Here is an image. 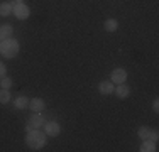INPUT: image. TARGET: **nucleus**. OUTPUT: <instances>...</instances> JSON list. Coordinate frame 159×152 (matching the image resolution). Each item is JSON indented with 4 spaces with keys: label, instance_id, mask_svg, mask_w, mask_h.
<instances>
[{
    "label": "nucleus",
    "instance_id": "nucleus-6",
    "mask_svg": "<svg viewBox=\"0 0 159 152\" xmlns=\"http://www.w3.org/2000/svg\"><path fill=\"white\" fill-rule=\"evenodd\" d=\"M112 83H117V85H120V83H124L127 79V71L122 69V68H117V69L112 71Z\"/></svg>",
    "mask_w": 159,
    "mask_h": 152
},
{
    "label": "nucleus",
    "instance_id": "nucleus-20",
    "mask_svg": "<svg viewBox=\"0 0 159 152\" xmlns=\"http://www.w3.org/2000/svg\"><path fill=\"white\" fill-rule=\"evenodd\" d=\"M22 3H24V0H12V2H10V5L17 7V5H22Z\"/></svg>",
    "mask_w": 159,
    "mask_h": 152
},
{
    "label": "nucleus",
    "instance_id": "nucleus-19",
    "mask_svg": "<svg viewBox=\"0 0 159 152\" xmlns=\"http://www.w3.org/2000/svg\"><path fill=\"white\" fill-rule=\"evenodd\" d=\"M5 74H7V68H5L3 63H0V78H3Z\"/></svg>",
    "mask_w": 159,
    "mask_h": 152
},
{
    "label": "nucleus",
    "instance_id": "nucleus-17",
    "mask_svg": "<svg viewBox=\"0 0 159 152\" xmlns=\"http://www.w3.org/2000/svg\"><path fill=\"white\" fill-rule=\"evenodd\" d=\"M10 86H12V79L7 78V76H3V78H0V88H5L9 90Z\"/></svg>",
    "mask_w": 159,
    "mask_h": 152
},
{
    "label": "nucleus",
    "instance_id": "nucleus-7",
    "mask_svg": "<svg viewBox=\"0 0 159 152\" xmlns=\"http://www.w3.org/2000/svg\"><path fill=\"white\" fill-rule=\"evenodd\" d=\"M44 106H46V103H44L43 98H32V100H29V108L32 110V113H41L44 110Z\"/></svg>",
    "mask_w": 159,
    "mask_h": 152
},
{
    "label": "nucleus",
    "instance_id": "nucleus-8",
    "mask_svg": "<svg viewBox=\"0 0 159 152\" xmlns=\"http://www.w3.org/2000/svg\"><path fill=\"white\" fill-rule=\"evenodd\" d=\"M98 90H100L102 95H112L113 90H115V86H113L112 81H102L100 85H98Z\"/></svg>",
    "mask_w": 159,
    "mask_h": 152
},
{
    "label": "nucleus",
    "instance_id": "nucleus-21",
    "mask_svg": "<svg viewBox=\"0 0 159 152\" xmlns=\"http://www.w3.org/2000/svg\"><path fill=\"white\" fill-rule=\"evenodd\" d=\"M152 110H154V112H159V100L152 101Z\"/></svg>",
    "mask_w": 159,
    "mask_h": 152
},
{
    "label": "nucleus",
    "instance_id": "nucleus-4",
    "mask_svg": "<svg viewBox=\"0 0 159 152\" xmlns=\"http://www.w3.org/2000/svg\"><path fill=\"white\" fill-rule=\"evenodd\" d=\"M44 132H46L48 137H58L59 134H61V127H59L58 122H48L46 125H44Z\"/></svg>",
    "mask_w": 159,
    "mask_h": 152
},
{
    "label": "nucleus",
    "instance_id": "nucleus-3",
    "mask_svg": "<svg viewBox=\"0 0 159 152\" xmlns=\"http://www.w3.org/2000/svg\"><path fill=\"white\" fill-rule=\"evenodd\" d=\"M44 125V117L41 113H32V117L29 118L27 125H25V132L32 130V128H41Z\"/></svg>",
    "mask_w": 159,
    "mask_h": 152
},
{
    "label": "nucleus",
    "instance_id": "nucleus-14",
    "mask_svg": "<svg viewBox=\"0 0 159 152\" xmlns=\"http://www.w3.org/2000/svg\"><path fill=\"white\" fill-rule=\"evenodd\" d=\"M27 105H29V100H27V96H19L14 100V106H16L17 110H24V108H27Z\"/></svg>",
    "mask_w": 159,
    "mask_h": 152
},
{
    "label": "nucleus",
    "instance_id": "nucleus-12",
    "mask_svg": "<svg viewBox=\"0 0 159 152\" xmlns=\"http://www.w3.org/2000/svg\"><path fill=\"white\" fill-rule=\"evenodd\" d=\"M103 27H105L107 32H115L117 27H119V20H117V19H107L105 24H103Z\"/></svg>",
    "mask_w": 159,
    "mask_h": 152
},
{
    "label": "nucleus",
    "instance_id": "nucleus-9",
    "mask_svg": "<svg viewBox=\"0 0 159 152\" xmlns=\"http://www.w3.org/2000/svg\"><path fill=\"white\" fill-rule=\"evenodd\" d=\"M113 91H115V93H117V96H119V98H122V100H124V98H127L129 95H130V88H129V86L125 85V83H120V85L117 86V88L113 90Z\"/></svg>",
    "mask_w": 159,
    "mask_h": 152
},
{
    "label": "nucleus",
    "instance_id": "nucleus-16",
    "mask_svg": "<svg viewBox=\"0 0 159 152\" xmlns=\"http://www.w3.org/2000/svg\"><path fill=\"white\" fill-rule=\"evenodd\" d=\"M149 127H139V130H137V135H139V139L141 140H146V139H149Z\"/></svg>",
    "mask_w": 159,
    "mask_h": 152
},
{
    "label": "nucleus",
    "instance_id": "nucleus-2",
    "mask_svg": "<svg viewBox=\"0 0 159 152\" xmlns=\"http://www.w3.org/2000/svg\"><path fill=\"white\" fill-rule=\"evenodd\" d=\"M19 49H20V46H19V41L17 39H12V37H9V39L2 41L0 42V52H2L3 58H16L19 54Z\"/></svg>",
    "mask_w": 159,
    "mask_h": 152
},
{
    "label": "nucleus",
    "instance_id": "nucleus-10",
    "mask_svg": "<svg viewBox=\"0 0 159 152\" xmlns=\"http://www.w3.org/2000/svg\"><path fill=\"white\" fill-rule=\"evenodd\" d=\"M156 142H152L151 139L142 140V145H141V152H156Z\"/></svg>",
    "mask_w": 159,
    "mask_h": 152
},
{
    "label": "nucleus",
    "instance_id": "nucleus-1",
    "mask_svg": "<svg viewBox=\"0 0 159 152\" xmlns=\"http://www.w3.org/2000/svg\"><path fill=\"white\" fill-rule=\"evenodd\" d=\"M46 140H48L46 132H41L39 128H32V130L25 132V144L32 150H37L41 147H44L46 145Z\"/></svg>",
    "mask_w": 159,
    "mask_h": 152
},
{
    "label": "nucleus",
    "instance_id": "nucleus-5",
    "mask_svg": "<svg viewBox=\"0 0 159 152\" xmlns=\"http://www.w3.org/2000/svg\"><path fill=\"white\" fill-rule=\"evenodd\" d=\"M14 15H16L19 20H25V19L31 15V9H29L25 3H22V5H17V7H14Z\"/></svg>",
    "mask_w": 159,
    "mask_h": 152
},
{
    "label": "nucleus",
    "instance_id": "nucleus-11",
    "mask_svg": "<svg viewBox=\"0 0 159 152\" xmlns=\"http://www.w3.org/2000/svg\"><path fill=\"white\" fill-rule=\"evenodd\" d=\"M12 36V27H10L9 24H3L0 25V42L5 39H9V37Z\"/></svg>",
    "mask_w": 159,
    "mask_h": 152
},
{
    "label": "nucleus",
    "instance_id": "nucleus-15",
    "mask_svg": "<svg viewBox=\"0 0 159 152\" xmlns=\"http://www.w3.org/2000/svg\"><path fill=\"white\" fill-rule=\"evenodd\" d=\"M9 101H10V93H9V90L0 88V103L5 105V103H9Z\"/></svg>",
    "mask_w": 159,
    "mask_h": 152
},
{
    "label": "nucleus",
    "instance_id": "nucleus-13",
    "mask_svg": "<svg viewBox=\"0 0 159 152\" xmlns=\"http://www.w3.org/2000/svg\"><path fill=\"white\" fill-rule=\"evenodd\" d=\"M14 10V7L10 5V2H3L0 3V17H7V15H10Z\"/></svg>",
    "mask_w": 159,
    "mask_h": 152
},
{
    "label": "nucleus",
    "instance_id": "nucleus-18",
    "mask_svg": "<svg viewBox=\"0 0 159 152\" xmlns=\"http://www.w3.org/2000/svg\"><path fill=\"white\" fill-rule=\"evenodd\" d=\"M149 139L152 140V142H157V139H159L157 130H151V132H149Z\"/></svg>",
    "mask_w": 159,
    "mask_h": 152
}]
</instances>
